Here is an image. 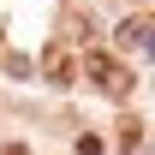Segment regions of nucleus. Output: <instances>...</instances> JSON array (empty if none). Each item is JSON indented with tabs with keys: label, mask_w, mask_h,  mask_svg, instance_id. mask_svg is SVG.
Listing matches in <instances>:
<instances>
[{
	"label": "nucleus",
	"mask_w": 155,
	"mask_h": 155,
	"mask_svg": "<svg viewBox=\"0 0 155 155\" xmlns=\"http://www.w3.org/2000/svg\"><path fill=\"white\" fill-rule=\"evenodd\" d=\"M78 155H101V137H90V131H84V137H78Z\"/></svg>",
	"instance_id": "nucleus-4"
},
{
	"label": "nucleus",
	"mask_w": 155,
	"mask_h": 155,
	"mask_svg": "<svg viewBox=\"0 0 155 155\" xmlns=\"http://www.w3.org/2000/svg\"><path fill=\"white\" fill-rule=\"evenodd\" d=\"M119 36H125V42H155V18H131Z\"/></svg>",
	"instance_id": "nucleus-3"
},
{
	"label": "nucleus",
	"mask_w": 155,
	"mask_h": 155,
	"mask_svg": "<svg viewBox=\"0 0 155 155\" xmlns=\"http://www.w3.org/2000/svg\"><path fill=\"white\" fill-rule=\"evenodd\" d=\"M84 72L96 78L107 96H125V90H131V72H125V66H119L114 54H101V48H96V54H84Z\"/></svg>",
	"instance_id": "nucleus-1"
},
{
	"label": "nucleus",
	"mask_w": 155,
	"mask_h": 155,
	"mask_svg": "<svg viewBox=\"0 0 155 155\" xmlns=\"http://www.w3.org/2000/svg\"><path fill=\"white\" fill-rule=\"evenodd\" d=\"M42 66H48V78H54V84H72V54H66V48H48V60H42Z\"/></svg>",
	"instance_id": "nucleus-2"
},
{
	"label": "nucleus",
	"mask_w": 155,
	"mask_h": 155,
	"mask_svg": "<svg viewBox=\"0 0 155 155\" xmlns=\"http://www.w3.org/2000/svg\"><path fill=\"white\" fill-rule=\"evenodd\" d=\"M0 155H30V149H24V143H6V149H0Z\"/></svg>",
	"instance_id": "nucleus-5"
}]
</instances>
